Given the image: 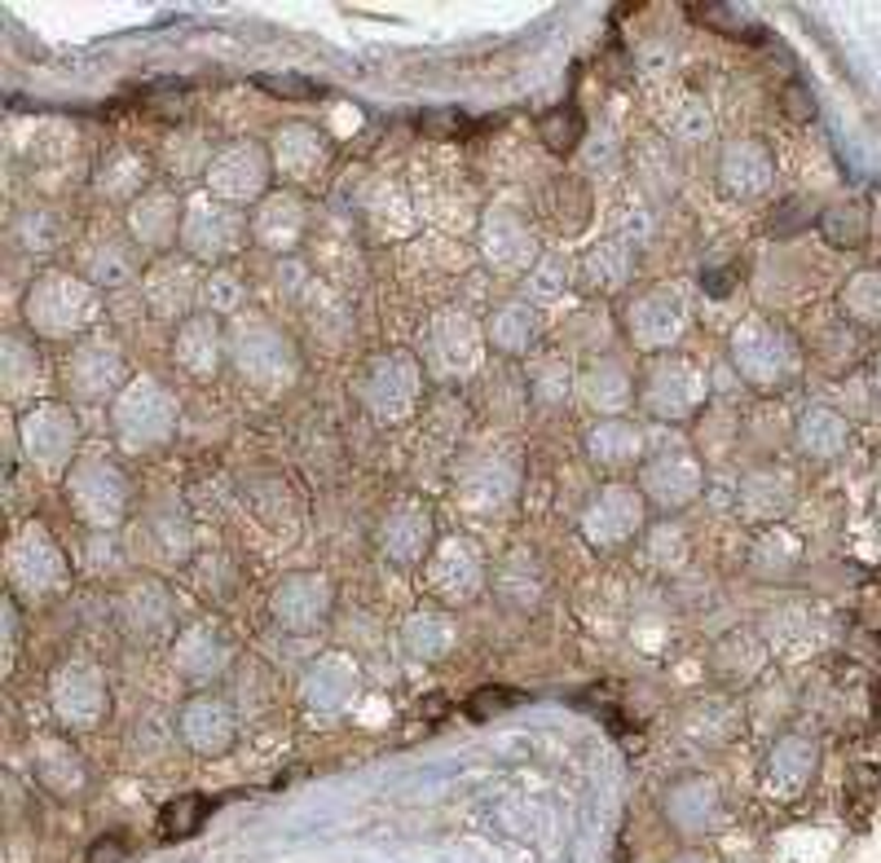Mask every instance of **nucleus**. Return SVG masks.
Masks as SVG:
<instances>
[{
    "label": "nucleus",
    "instance_id": "f257e3e1",
    "mask_svg": "<svg viewBox=\"0 0 881 863\" xmlns=\"http://www.w3.org/2000/svg\"><path fill=\"white\" fill-rule=\"evenodd\" d=\"M211 810V801L207 797H176V801H167L163 806V815H159V823H163V832L167 837H189V832H198V823H203V815Z\"/></svg>",
    "mask_w": 881,
    "mask_h": 863
},
{
    "label": "nucleus",
    "instance_id": "7ed1b4c3",
    "mask_svg": "<svg viewBox=\"0 0 881 863\" xmlns=\"http://www.w3.org/2000/svg\"><path fill=\"white\" fill-rule=\"evenodd\" d=\"M88 863H119V841H110V845H106V841H97V845H93V854H88Z\"/></svg>",
    "mask_w": 881,
    "mask_h": 863
},
{
    "label": "nucleus",
    "instance_id": "f03ea898",
    "mask_svg": "<svg viewBox=\"0 0 881 863\" xmlns=\"http://www.w3.org/2000/svg\"><path fill=\"white\" fill-rule=\"evenodd\" d=\"M577 132H581V119H577V110H573V106H568V110H555V114H546V119H542V141H546L555 154L573 150Z\"/></svg>",
    "mask_w": 881,
    "mask_h": 863
}]
</instances>
